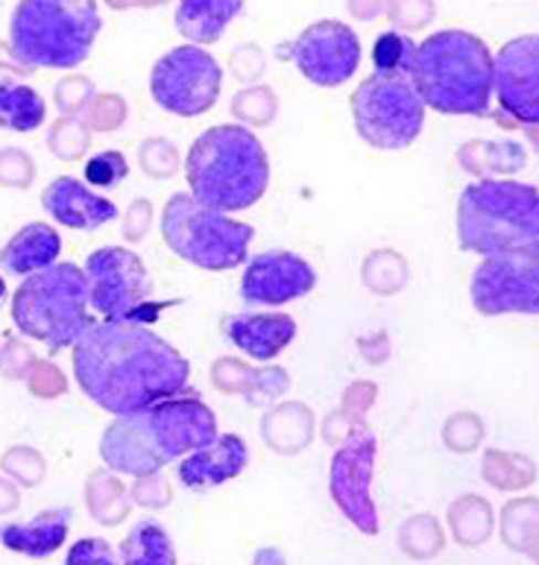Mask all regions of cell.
<instances>
[{"mask_svg": "<svg viewBox=\"0 0 539 565\" xmlns=\"http://www.w3.org/2000/svg\"><path fill=\"white\" fill-rule=\"evenodd\" d=\"M244 12V0H179L177 30L188 42L211 44Z\"/></svg>", "mask_w": 539, "mask_h": 565, "instance_id": "cell-22", "label": "cell"}, {"mask_svg": "<svg viewBox=\"0 0 539 565\" xmlns=\"http://www.w3.org/2000/svg\"><path fill=\"white\" fill-rule=\"evenodd\" d=\"M416 44L402 33H384L372 47V65L376 71L393 74V71H411V60Z\"/></svg>", "mask_w": 539, "mask_h": 565, "instance_id": "cell-25", "label": "cell"}, {"mask_svg": "<svg viewBox=\"0 0 539 565\" xmlns=\"http://www.w3.org/2000/svg\"><path fill=\"white\" fill-rule=\"evenodd\" d=\"M62 255V237L51 223H27L15 237L0 249V267L12 276H30L56 264Z\"/></svg>", "mask_w": 539, "mask_h": 565, "instance_id": "cell-21", "label": "cell"}, {"mask_svg": "<svg viewBox=\"0 0 539 565\" xmlns=\"http://www.w3.org/2000/svg\"><path fill=\"white\" fill-rule=\"evenodd\" d=\"M246 460H250V448L244 439L237 434H223L188 451L186 460L179 463V481L188 490H211L244 472Z\"/></svg>", "mask_w": 539, "mask_h": 565, "instance_id": "cell-18", "label": "cell"}, {"mask_svg": "<svg viewBox=\"0 0 539 565\" xmlns=\"http://www.w3.org/2000/svg\"><path fill=\"white\" fill-rule=\"evenodd\" d=\"M97 33V0H21L9 21V53L24 71H67L92 56Z\"/></svg>", "mask_w": 539, "mask_h": 565, "instance_id": "cell-5", "label": "cell"}, {"mask_svg": "<svg viewBox=\"0 0 539 565\" xmlns=\"http://www.w3.org/2000/svg\"><path fill=\"white\" fill-rule=\"evenodd\" d=\"M376 466V437L370 430L355 434L331 460V495L335 504L361 533H379V513L372 504L370 483Z\"/></svg>", "mask_w": 539, "mask_h": 565, "instance_id": "cell-14", "label": "cell"}, {"mask_svg": "<svg viewBox=\"0 0 539 565\" xmlns=\"http://www.w3.org/2000/svg\"><path fill=\"white\" fill-rule=\"evenodd\" d=\"M7 299V281H3V276H0V302Z\"/></svg>", "mask_w": 539, "mask_h": 565, "instance_id": "cell-28", "label": "cell"}, {"mask_svg": "<svg viewBox=\"0 0 539 565\" xmlns=\"http://www.w3.org/2000/svg\"><path fill=\"white\" fill-rule=\"evenodd\" d=\"M472 305L475 311L537 313L539 311V258L537 246L514 253L487 255L472 273Z\"/></svg>", "mask_w": 539, "mask_h": 565, "instance_id": "cell-11", "label": "cell"}, {"mask_svg": "<svg viewBox=\"0 0 539 565\" xmlns=\"http://www.w3.org/2000/svg\"><path fill=\"white\" fill-rule=\"evenodd\" d=\"M214 437L218 419L202 405V398L194 393H177L118 414V419L103 430L101 457L115 472L147 478Z\"/></svg>", "mask_w": 539, "mask_h": 565, "instance_id": "cell-2", "label": "cell"}, {"mask_svg": "<svg viewBox=\"0 0 539 565\" xmlns=\"http://www.w3.org/2000/svg\"><path fill=\"white\" fill-rule=\"evenodd\" d=\"M67 565H83V563H101V565H109L115 563V551L109 548V542L103 540H80L74 548L67 551Z\"/></svg>", "mask_w": 539, "mask_h": 565, "instance_id": "cell-27", "label": "cell"}, {"mask_svg": "<svg viewBox=\"0 0 539 565\" xmlns=\"http://www.w3.org/2000/svg\"><path fill=\"white\" fill-rule=\"evenodd\" d=\"M317 285V273L296 253H262L250 258L241 279V299L246 305H287L308 296Z\"/></svg>", "mask_w": 539, "mask_h": 565, "instance_id": "cell-16", "label": "cell"}, {"mask_svg": "<svg viewBox=\"0 0 539 565\" xmlns=\"http://www.w3.org/2000/svg\"><path fill=\"white\" fill-rule=\"evenodd\" d=\"M88 305L103 317H129L150 290L141 258L124 246L94 249L85 262Z\"/></svg>", "mask_w": 539, "mask_h": 565, "instance_id": "cell-12", "label": "cell"}, {"mask_svg": "<svg viewBox=\"0 0 539 565\" xmlns=\"http://www.w3.org/2000/svg\"><path fill=\"white\" fill-rule=\"evenodd\" d=\"M120 557H124V563L168 565L177 559V554H173V545L168 540V531L159 522H138L120 545Z\"/></svg>", "mask_w": 539, "mask_h": 565, "instance_id": "cell-24", "label": "cell"}, {"mask_svg": "<svg viewBox=\"0 0 539 565\" xmlns=\"http://www.w3.org/2000/svg\"><path fill=\"white\" fill-rule=\"evenodd\" d=\"M74 375L94 405L118 416L182 393L191 363L141 320L106 317L74 340Z\"/></svg>", "mask_w": 539, "mask_h": 565, "instance_id": "cell-1", "label": "cell"}, {"mask_svg": "<svg viewBox=\"0 0 539 565\" xmlns=\"http://www.w3.org/2000/svg\"><path fill=\"white\" fill-rule=\"evenodd\" d=\"M223 71L209 51L197 44H182L165 53L150 74V94L177 118H200L218 103Z\"/></svg>", "mask_w": 539, "mask_h": 565, "instance_id": "cell-10", "label": "cell"}, {"mask_svg": "<svg viewBox=\"0 0 539 565\" xmlns=\"http://www.w3.org/2000/svg\"><path fill=\"white\" fill-rule=\"evenodd\" d=\"M223 334L255 361H270L285 352L296 338V320L290 313H235L223 322Z\"/></svg>", "mask_w": 539, "mask_h": 565, "instance_id": "cell-19", "label": "cell"}, {"mask_svg": "<svg viewBox=\"0 0 539 565\" xmlns=\"http://www.w3.org/2000/svg\"><path fill=\"white\" fill-rule=\"evenodd\" d=\"M457 241L461 249L478 253L484 258L537 246V188L510 179H484L464 188L457 200Z\"/></svg>", "mask_w": 539, "mask_h": 565, "instance_id": "cell-6", "label": "cell"}, {"mask_svg": "<svg viewBox=\"0 0 539 565\" xmlns=\"http://www.w3.org/2000/svg\"><path fill=\"white\" fill-rule=\"evenodd\" d=\"M355 129L376 150L411 147L425 124V103L408 71H376L352 94Z\"/></svg>", "mask_w": 539, "mask_h": 565, "instance_id": "cell-9", "label": "cell"}, {"mask_svg": "<svg viewBox=\"0 0 539 565\" xmlns=\"http://www.w3.org/2000/svg\"><path fill=\"white\" fill-rule=\"evenodd\" d=\"M42 203L56 223L80 228V232H94L118 217V205L112 203L109 196H101L74 177L53 179L44 191Z\"/></svg>", "mask_w": 539, "mask_h": 565, "instance_id": "cell-17", "label": "cell"}, {"mask_svg": "<svg viewBox=\"0 0 539 565\" xmlns=\"http://www.w3.org/2000/svg\"><path fill=\"white\" fill-rule=\"evenodd\" d=\"M12 320L24 338L39 340L51 352L74 347L92 322L85 273L67 262L30 273L12 299Z\"/></svg>", "mask_w": 539, "mask_h": 565, "instance_id": "cell-7", "label": "cell"}, {"mask_svg": "<svg viewBox=\"0 0 539 565\" xmlns=\"http://www.w3.org/2000/svg\"><path fill=\"white\" fill-rule=\"evenodd\" d=\"M67 527H71V510L56 507V510L39 513L30 522L3 524L0 527V542H3L7 551L24 554L30 559H44L51 557L53 551L62 548Z\"/></svg>", "mask_w": 539, "mask_h": 565, "instance_id": "cell-20", "label": "cell"}, {"mask_svg": "<svg viewBox=\"0 0 539 565\" xmlns=\"http://www.w3.org/2000/svg\"><path fill=\"white\" fill-rule=\"evenodd\" d=\"M411 79L422 103L440 115H487L493 97V53L466 30H440L416 44Z\"/></svg>", "mask_w": 539, "mask_h": 565, "instance_id": "cell-3", "label": "cell"}, {"mask_svg": "<svg viewBox=\"0 0 539 565\" xmlns=\"http://www.w3.org/2000/svg\"><path fill=\"white\" fill-rule=\"evenodd\" d=\"M253 226L202 205L191 194H173L161 212V237L182 262L200 270H235L246 262Z\"/></svg>", "mask_w": 539, "mask_h": 565, "instance_id": "cell-8", "label": "cell"}, {"mask_svg": "<svg viewBox=\"0 0 539 565\" xmlns=\"http://www.w3.org/2000/svg\"><path fill=\"white\" fill-rule=\"evenodd\" d=\"M186 177L191 196L202 205L214 212H244L270 185L267 150L246 127H211L188 150Z\"/></svg>", "mask_w": 539, "mask_h": 565, "instance_id": "cell-4", "label": "cell"}, {"mask_svg": "<svg viewBox=\"0 0 539 565\" xmlns=\"http://www.w3.org/2000/svg\"><path fill=\"white\" fill-rule=\"evenodd\" d=\"M47 118L42 94L15 79H0V129L33 132Z\"/></svg>", "mask_w": 539, "mask_h": 565, "instance_id": "cell-23", "label": "cell"}, {"mask_svg": "<svg viewBox=\"0 0 539 565\" xmlns=\"http://www.w3.org/2000/svg\"><path fill=\"white\" fill-rule=\"evenodd\" d=\"M287 56L303 71L305 79H311L320 88H335L358 71L361 39L355 35L352 26L340 21H317L296 35Z\"/></svg>", "mask_w": 539, "mask_h": 565, "instance_id": "cell-13", "label": "cell"}, {"mask_svg": "<svg viewBox=\"0 0 539 565\" xmlns=\"http://www.w3.org/2000/svg\"><path fill=\"white\" fill-rule=\"evenodd\" d=\"M127 173V159L115 150H106L101 152V156H94V159L85 161V182L94 188H115Z\"/></svg>", "mask_w": 539, "mask_h": 565, "instance_id": "cell-26", "label": "cell"}, {"mask_svg": "<svg viewBox=\"0 0 539 565\" xmlns=\"http://www.w3.org/2000/svg\"><path fill=\"white\" fill-rule=\"evenodd\" d=\"M493 88L516 120H539V39L537 33L507 42L493 60Z\"/></svg>", "mask_w": 539, "mask_h": 565, "instance_id": "cell-15", "label": "cell"}]
</instances>
